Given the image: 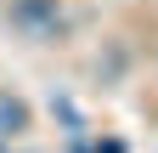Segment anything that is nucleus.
I'll return each mask as SVG.
<instances>
[{
    "instance_id": "obj_1",
    "label": "nucleus",
    "mask_w": 158,
    "mask_h": 153,
    "mask_svg": "<svg viewBox=\"0 0 158 153\" xmlns=\"http://www.w3.org/2000/svg\"><path fill=\"white\" fill-rule=\"evenodd\" d=\"M11 17H17L28 34H56V23H62V11H56L51 0H17V6H11Z\"/></svg>"
},
{
    "instance_id": "obj_2",
    "label": "nucleus",
    "mask_w": 158,
    "mask_h": 153,
    "mask_svg": "<svg viewBox=\"0 0 158 153\" xmlns=\"http://www.w3.org/2000/svg\"><path fill=\"white\" fill-rule=\"evenodd\" d=\"M23 130H28V102L11 97V91H0V142L23 136Z\"/></svg>"
},
{
    "instance_id": "obj_3",
    "label": "nucleus",
    "mask_w": 158,
    "mask_h": 153,
    "mask_svg": "<svg viewBox=\"0 0 158 153\" xmlns=\"http://www.w3.org/2000/svg\"><path fill=\"white\" fill-rule=\"evenodd\" d=\"M0 153H6V142H0Z\"/></svg>"
}]
</instances>
